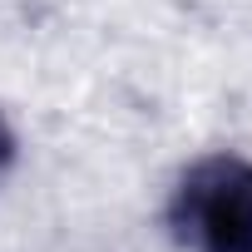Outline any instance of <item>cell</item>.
<instances>
[{
	"instance_id": "obj_2",
	"label": "cell",
	"mask_w": 252,
	"mask_h": 252,
	"mask_svg": "<svg viewBox=\"0 0 252 252\" xmlns=\"http://www.w3.org/2000/svg\"><path fill=\"white\" fill-rule=\"evenodd\" d=\"M10 149H15V139H10V124H5V119H0V163H5V158H10Z\"/></svg>"
},
{
	"instance_id": "obj_1",
	"label": "cell",
	"mask_w": 252,
	"mask_h": 252,
	"mask_svg": "<svg viewBox=\"0 0 252 252\" xmlns=\"http://www.w3.org/2000/svg\"><path fill=\"white\" fill-rule=\"evenodd\" d=\"M173 222L203 252H252V163L242 158L198 163L178 188Z\"/></svg>"
}]
</instances>
